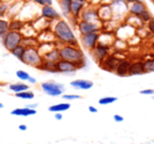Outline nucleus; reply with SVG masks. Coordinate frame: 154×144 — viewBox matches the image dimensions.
I'll return each instance as SVG.
<instances>
[{
	"label": "nucleus",
	"instance_id": "f257e3e1",
	"mask_svg": "<svg viewBox=\"0 0 154 144\" xmlns=\"http://www.w3.org/2000/svg\"><path fill=\"white\" fill-rule=\"evenodd\" d=\"M54 36L56 41L61 43V45L68 44L73 46H78V41L71 28L70 23L63 19L56 20V23L53 28Z\"/></svg>",
	"mask_w": 154,
	"mask_h": 144
},
{
	"label": "nucleus",
	"instance_id": "f03ea898",
	"mask_svg": "<svg viewBox=\"0 0 154 144\" xmlns=\"http://www.w3.org/2000/svg\"><path fill=\"white\" fill-rule=\"evenodd\" d=\"M58 51H59L60 59L74 62V63L77 64L78 68H84L85 64H86L85 54L82 52V50L79 49V46H73V45L63 44L58 46Z\"/></svg>",
	"mask_w": 154,
	"mask_h": 144
},
{
	"label": "nucleus",
	"instance_id": "7ed1b4c3",
	"mask_svg": "<svg viewBox=\"0 0 154 144\" xmlns=\"http://www.w3.org/2000/svg\"><path fill=\"white\" fill-rule=\"evenodd\" d=\"M43 61L42 55L39 53L38 47H26V53L23 55L21 62L32 68H38Z\"/></svg>",
	"mask_w": 154,
	"mask_h": 144
},
{
	"label": "nucleus",
	"instance_id": "20e7f679",
	"mask_svg": "<svg viewBox=\"0 0 154 144\" xmlns=\"http://www.w3.org/2000/svg\"><path fill=\"white\" fill-rule=\"evenodd\" d=\"M23 35L21 34V32H14V31H9L7 34L5 35L2 41L3 46L5 47V50H8L9 52H11L13 49H15L16 46H18L19 44H22L23 41Z\"/></svg>",
	"mask_w": 154,
	"mask_h": 144
},
{
	"label": "nucleus",
	"instance_id": "39448f33",
	"mask_svg": "<svg viewBox=\"0 0 154 144\" xmlns=\"http://www.w3.org/2000/svg\"><path fill=\"white\" fill-rule=\"evenodd\" d=\"M41 89L43 93H45L48 96L51 97H58V96H62L64 93V85L62 83H58L55 81H47V82H42L40 84Z\"/></svg>",
	"mask_w": 154,
	"mask_h": 144
},
{
	"label": "nucleus",
	"instance_id": "423d86ee",
	"mask_svg": "<svg viewBox=\"0 0 154 144\" xmlns=\"http://www.w3.org/2000/svg\"><path fill=\"white\" fill-rule=\"evenodd\" d=\"M77 28H78L80 36H82V35L91 34V33H100L103 26L99 23H92V22L79 20L77 22Z\"/></svg>",
	"mask_w": 154,
	"mask_h": 144
},
{
	"label": "nucleus",
	"instance_id": "0eeeda50",
	"mask_svg": "<svg viewBox=\"0 0 154 144\" xmlns=\"http://www.w3.org/2000/svg\"><path fill=\"white\" fill-rule=\"evenodd\" d=\"M99 41V33H91V34L80 36V44L85 50L91 52L95 49Z\"/></svg>",
	"mask_w": 154,
	"mask_h": 144
},
{
	"label": "nucleus",
	"instance_id": "6e6552de",
	"mask_svg": "<svg viewBox=\"0 0 154 144\" xmlns=\"http://www.w3.org/2000/svg\"><path fill=\"white\" fill-rule=\"evenodd\" d=\"M80 19L84 20V21L92 22V23H101V20L99 19L98 14H97V9H94L92 7L85 8L84 11L80 14Z\"/></svg>",
	"mask_w": 154,
	"mask_h": 144
},
{
	"label": "nucleus",
	"instance_id": "1a4fd4ad",
	"mask_svg": "<svg viewBox=\"0 0 154 144\" xmlns=\"http://www.w3.org/2000/svg\"><path fill=\"white\" fill-rule=\"evenodd\" d=\"M77 70H79L76 63L66 60L59 59L56 62V70L57 73H62V74H73Z\"/></svg>",
	"mask_w": 154,
	"mask_h": 144
},
{
	"label": "nucleus",
	"instance_id": "9d476101",
	"mask_svg": "<svg viewBox=\"0 0 154 144\" xmlns=\"http://www.w3.org/2000/svg\"><path fill=\"white\" fill-rule=\"evenodd\" d=\"M110 50H111V46L98 42V44L95 46L93 51H91V53H92L93 58H95L97 63H99L101 60H103L107 56L110 55Z\"/></svg>",
	"mask_w": 154,
	"mask_h": 144
},
{
	"label": "nucleus",
	"instance_id": "9b49d317",
	"mask_svg": "<svg viewBox=\"0 0 154 144\" xmlns=\"http://www.w3.org/2000/svg\"><path fill=\"white\" fill-rule=\"evenodd\" d=\"M119 61H120V58H117L115 55H109L103 60H101L98 64H99V66H100L101 68H103L105 70L114 73Z\"/></svg>",
	"mask_w": 154,
	"mask_h": 144
},
{
	"label": "nucleus",
	"instance_id": "f8f14e48",
	"mask_svg": "<svg viewBox=\"0 0 154 144\" xmlns=\"http://www.w3.org/2000/svg\"><path fill=\"white\" fill-rule=\"evenodd\" d=\"M41 17L47 19L48 21H55L60 19V14L53 8V5H45L40 10Z\"/></svg>",
	"mask_w": 154,
	"mask_h": 144
},
{
	"label": "nucleus",
	"instance_id": "ddd939ff",
	"mask_svg": "<svg viewBox=\"0 0 154 144\" xmlns=\"http://www.w3.org/2000/svg\"><path fill=\"white\" fill-rule=\"evenodd\" d=\"M88 0H72L71 2V16L74 19H78L80 17V14L86 8Z\"/></svg>",
	"mask_w": 154,
	"mask_h": 144
},
{
	"label": "nucleus",
	"instance_id": "4468645a",
	"mask_svg": "<svg viewBox=\"0 0 154 144\" xmlns=\"http://www.w3.org/2000/svg\"><path fill=\"white\" fill-rule=\"evenodd\" d=\"M148 8L143 1H138V2H133L129 5V14L131 16H136L139 17L145 11H147Z\"/></svg>",
	"mask_w": 154,
	"mask_h": 144
},
{
	"label": "nucleus",
	"instance_id": "2eb2a0df",
	"mask_svg": "<svg viewBox=\"0 0 154 144\" xmlns=\"http://www.w3.org/2000/svg\"><path fill=\"white\" fill-rule=\"evenodd\" d=\"M97 14H98V17L101 21H107L110 20L113 16V11H112V8L110 4H100L99 8L97 9Z\"/></svg>",
	"mask_w": 154,
	"mask_h": 144
},
{
	"label": "nucleus",
	"instance_id": "dca6fc26",
	"mask_svg": "<svg viewBox=\"0 0 154 144\" xmlns=\"http://www.w3.org/2000/svg\"><path fill=\"white\" fill-rule=\"evenodd\" d=\"M145 65L143 60H136L131 62L130 68H129V76H139L145 74Z\"/></svg>",
	"mask_w": 154,
	"mask_h": 144
},
{
	"label": "nucleus",
	"instance_id": "f3484780",
	"mask_svg": "<svg viewBox=\"0 0 154 144\" xmlns=\"http://www.w3.org/2000/svg\"><path fill=\"white\" fill-rule=\"evenodd\" d=\"M70 85L76 89H82V91H88L94 86V83L91 80H86V79H76V80L71 81Z\"/></svg>",
	"mask_w": 154,
	"mask_h": 144
},
{
	"label": "nucleus",
	"instance_id": "a211bd4d",
	"mask_svg": "<svg viewBox=\"0 0 154 144\" xmlns=\"http://www.w3.org/2000/svg\"><path fill=\"white\" fill-rule=\"evenodd\" d=\"M131 61L129 59H120L118 62L117 68L115 70V74L119 77H126L129 76V68H130Z\"/></svg>",
	"mask_w": 154,
	"mask_h": 144
},
{
	"label": "nucleus",
	"instance_id": "6ab92c4d",
	"mask_svg": "<svg viewBox=\"0 0 154 144\" xmlns=\"http://www.w3.org/2000/svg\"><path fill=\"white\" fill-rule=\"evenodd\" d=\"M37 114L36 110H32V108L29 107H19V108H15L11 112L12 116H19V117H30V116H34Z\"/></svg>",
	"mask_w": 154,
	"mask_h": 144
},
{
	"label": "nucleus",
	"instance_id": "aec40b11",
	"mask_svg": "<svg viewBox=\"0 0 154 144\" xmlns=\"http://www.w3.org/2000/svg\"><path fill=\"white\" fill-rule=\"evenodd\" d=\"M43 60H47V61H52V62H57L60 59L59 56V51H58V47H55L52 51L45 53V55H42Z\"/></svg>",
	"mask_w": 154,
	"mask_h": 144
},
{
	"label": "nucleus",
	"instance_id": "412c9836",
	"mask_svg": "<svg viewBox=\"0 0 154 144\" xmlns=\"http://www.w3.org/2000/svg\"><path fill=\"white\" fill-rule=\"evenodd\" d=\"M9 88H10V91H12L14 94H17V93H21V92H24V91H29L30 86H29L26 83L17 82V83H13V84H10Z\"/></svg>",
	"mask_w": 154,
	"mask_h": 144
},
{
	"label": "nucleus",
	"instance_id": "4be33fe9",
	"mask_svg": "<svg viewBox=\"0 0 154 144\" xmlns=\"http://www.w3.org/2000/svg\"><path fill=\"white\" fill-rule=\"evenodd\" d=\"M70 108H71L70 103H57V104H54V105L49 106V112H66V110H70Z\"/></svg>",
	"mask_w": 154,
	"mask_h": 144
},
{
	"label": "nucleus",
	"instance_id": "5701e85b",
	"mask_svg": "<svg viewBox=\"0 0 154 144\" xmlns=\"http://www.w3.org/2000/svg\"><path fill=\"white\" fill-rule=\"evenodd\" d=\"M38 68L41 70H45V72H49V73H57V70H56V62L47 61V60H43L41 65L39 66Z\"/></svg>",
	"mask_w": 154,
	"mask_h": 144
},
{
	"label": "nucleus",
	"instance_id": "b1692460",
	"mask_svg": "<svg viewBox=\"0 0 154 144\" xmlns=\"http://www.w3.org/2000/svg\"><path fill=\"white\" fill-rule=\"evenodd\" d=\"M24 26V22H22L19 19H13L10 21L9 31H14V32H21L22 28Z\"/></svg>",
	"mask_w": 154,
	"mask_h": 144
},
{
	"label": "nucleus",
	"instance_id": "393cba45",
	"mask_svg": "<svg viewBox=\"0 0 154 144\" xmlns=\"http://www.w3.org/2000/svg\"><path fill=\"white\" fill-rule=\"evenodd\" d=\"M26 47L24 46L23 44H19L18 46H16L15 49L12 50L11 54L14 56V57H16L18 60H20V61H21L22 58H23L24 53H26Z\"/></svg>",
	"mask_w": 154,
	"mask_h": 144
},
{
	"label": "nucleus",
	"instance_id": "a878e982",
	"mask_svg": "<svg viewBox=\"0 0 154 144\" xmlns=\"http://www.w3.org/2000/svg\"><path fill=\"white\" fill-rule=\"evenodd\" d=\"M58 2H59L62 14L64 16L71 15V2H72V0H59Z\"/></svg>",
	"mask_w": 154,
	"mask_h": 144
},
{
	"label": "nucleus",
	"instance_id": "bb28decb",
	"mask_svg": "<svg viewBox=\"0 0 154 144\" xmlns=\"http://www.w3.org/2000/svg\"><path fill=\"white\" fill-rule=\"evenodd\" d=\"M9 24L10 21L0 18V40H2L5 35L9 32Z\"/></svg>",
	"mask_w": 154,
	"mask_h": 144
},
{
	"label": "nucleus",
	"instance_id": "cd10ccee",
	"mask_svg": "<svg viewBox=\"0 0 154 144\" xmlns=\"http://www.w3.org/2000/svg\"><path fill=\"white\" fill-rule=\"evenodd\" d=\"M15 97L19 98V99H23V100H32L34 99L35 95L32 91H24V92H21V93H17L15 94Z\"/></svg>",
	"mask_w": 154,
	"mask_h": 144
},
{
	"label": "nucleus",
	"instance_id": "c85d7f7f",
	"mask_svg": "<svg viewBox=\"0 0 154 144\" xmlns=\"http://www.w3.org/2000/svg\"><path fill=\"white\" fill-rule=\"evenodd\" d=\"M117 101V97H113V96H107V97H103L98 100V103L100 105H109L114 102Z\"/></svg>",
	"mask_w": 154,
	"mask_h": 144
},
{
	"label": "nucleus",
	"instance_id": "c756f323",
	"mask_svg": "<svg viewBox=\"0 0 154 144\" xmlns=\"http://www.w3.org/2000/svg\"><path fill=\"white\" fill-rule=\"evenodd\" d=\"M146 73H154V58H149L143 61Z\"/></svg>",
	"mask_w": 154,
	"mask_h": 144
},
{
	"label": "nucleus",
	"instance_id": "7c9ffc66",
	"mask_svg": "<svg viewBox=\"0 0 154 144\" xmlns=\"http://www.w3.org/2000/svg\"><path fill=\"white\" fill-rule=\"evenodd\" d=\"M16 76H17L18 79H20L21 81H28L30 79V74L26 70H19L16 72Z\"/></svg>",
	"mask_w": 154,
	"mask_h": 144
},
{
	"label": "nucleus",
	"instance_id": "2f4dec72",
	"mask_svg": "<svg viewBox=\"0 0 154 144\" xmlns=\"http://www.w3.org/2000/svg\"><path fill=\"white\" fill-rule=\"evenodd\" d=\"M139 18H140L141 21H143V23H148L150 20L153 19V16H152L151 12H150L149 10H147V11H145L140 16H139Z\"/></svg>",
	"mask_w": 154,
	"mask_h": 144
},
{
	"label": "nucleus",
	"instance_id": "473e14b6",
	"mask_svg": "<svg viewBox=\"0 0 154 144\" xmlns=\"http://www.w3.org/2000/svg\"><path fill=\"white\" fill-rule=\"evenodd\" d=\"M35 4L39 5V7H45V5H52L53 1L52 0H32Z\"/></svg>",
	"mask_w": 154,
	"mask_h": 144
},
{
	"label": "nucleus",
	"instance_id": "72a5a7b5",
	"mask_svg": "<svg viewBox=\"0 0 154 144\" xmlns=\"http://www.w3.org/2000/svg\"><path fill=\"white\" fill-rule=\"evenodd\" d=\"M62 99L64 100H77V99H82V96L80 95H62Z\"/></svg>",
	"mask_w": 154,
	"mask_h": 144
},
{
	"label": "nucleus",
	"instance_id": "f704fd0d",
	"mask_svg": "<svg viewBox=\"0 0 154 144\" xmlns=\"http://www.w3.org/2000/svg\"><path fill=\"white\" fill-rule=\"evenodd\" d=\"M147 28H148V31L154 36V18L152 20H150V21L147 23Z\"/></svg>",
	"mask_w": 154,
	"mask_h": 144
},
{
	"label": "nucleus",
	"instance_id": "c9c22d12",
	"mask_svg": "<svg viewBox=\"0 0 154 144\" xmlns=\"http://www.w3.org/2000/svg\"><path fill=\"white\" fill-rule=\"evenodd\" d=\"M140 95H148V96H153L154 95V89L152 88H146V89H141L139 92Z\"/></svg>",
	"mask_w": 154,
	"mask_h": 144
},
{
	"label": "nucleus",
	"instance_id": "e433bc0d",
	"mask_svg": "<svg viewBox=\"0 0 154 144\" xmlns=\"http://www.w3.org/2000/svg\"><path fill=\"white\" fill-rule=\"evenodd\" d=\"M113 120L115 121V122H117V123H122L125 119H124V117H122V116L116 114V115H114V116H113Z\"/></svg>",
	"mask_w": 154,
	"mask_h": 144
},
{
	"label": "nucleus",
	"instance_id": "4c0bfd02",
	"mask_svg": "<svg viewBox=\"0 0 154 144\" xmlns=\"http://www.w3.org/2000/svg\"><path fill=\"white\" fill-rule=\"evenodd\" d=\"M7 10H8L7 5L3 4V3H1V4H0V15H2V14H5Z\"/></svg>",
	"mask_w": 154,
	"mask_h": 144
},
{
	"label": "nucleus",
	"instance_id": "58836bf2",
	"mask_svg": "<svg viewBox=\"0 0 154 144\" xmlns=\"http://www.w3.org/2000/svg\"><path fill=\"white\" fill-rule=\"evenodd\" d=\"M54 118H55L56 120L60 121V120H62V118H63V116H62L61 112H55V115H54Z\"/></svg>",
	"mask_w": 154,
	"mask_h": 144
},
{
	"label": "nucleus",
	"instance_id": "ea45409f",
	"mask_svg": "<svg viewBox=\"0 0 154 144\" xmlns=\"http://www.w3.org/2000/svg\"><path fill=\"white\" fill-rule=\"evenodd\" d=\"M88 110H89V112H93V114H95V112H98V110H97V108L95 107V106H93V105H90V106H89Z\"/></svg>",
	"mask_w": 154,
	"mask_h": 144
},
{
	"label": "nucleus",
	"instance_id": "a19ab883",
	"mask_svg": "<svg viewBox=\"0 0 154 144\" xmlns=\"http://www.w3.org/2000/svg\"><path fill=\"white\" fill-rule=\"evenodd\" d=\"M18 128H19V130H21V131H26V129H28V126H26V124H20L19 126H18Z\"/></svg>",
	"mask_w": 154,
	"mask_h": 144
},
{
	"label": "nucleus",
	"instance_id": "79ce46f5",
	"mask_svg": "<svg viewBox=\"0 0 154 144\" xmlns=\"http://www.w3.org/2000/svg\"><path fill=\"white\" fill-rule=\"evenodd\" d=\"M28 82L30 83V84H36L37 80L35 78H33V77H30V79L28 80Z\"/></svg>",
	"mask_w": 154,
	"mask_h": 144
},
{
	"label": "nucleus",
	"instance_id": "37998d69",
	"mask_svg": "<svg viewBox=\"0 0 154 144\" xmlns=\"http://www.w3.org/2000/svg\"><path fill=\"white\" fill-rule=\"evenodd\" d=\"M37 106H38V104L37 103H33V104H29V105H26V107L32 108V110H36Z\"/></svg>",
	"mask_w": 154,
	"mask_h": 144
},
{
	"label": "nucleus",
	"instance_id": "c03bdc74",
	"mask_svg": "<svg viewBox=\"0 0 154 144\" xmlns=\"http://www.w3.org/2000/svg\"><path fill=\"white\" fill-rule=\"evenodd\" d=\"M127 3H133V2H138V1H143V0H124Z\"/></svg>",
	"mask_w": 154,
	"mask_h": 144
},
{
	"label": "nucleus",
	"instance_id": "a18cd8bd",
	"mask_svg": "<svg viewBox=\"0 0 154 144\" xmlns=\"http://www.w3.org/2000/svg\"><path fill=\"white\" fill-rule=\"evenodd\" d=\"M0 108H3V104L1 102H0Z\"/></svg>",
	"mask_w": 154,
	"mask_h": 144
},
{
	"label": "nucleus",
	"instance_id": "49530a36",
	"mask_svg": "<svg viewBox=\"0 0 154 144\" xmlns=\"http://www.w3.org/2000/svg\"><path fill=\"white\" fill-rule=\"evenodd\" d=\"M150 1H152V2H153V3H154V0H150Z\"/></svg>",
	"mask_w": 154,
	"mask_h": 144
},
{
	"label": "nucleus",
	"instance_id": "de8ad7c7",
	"mask_svg": "<svg viewBox=\"0 0 154 144\" xmlns=\"http://www.w3.org/2000/svg\"><path fill=\"white\" fill-rule=\"evenodd\" d=\"M153 58H154V53H153Z\"/></svg>",
	"mask_w": 154,
	"mask_h": 144
}]
</instances>
